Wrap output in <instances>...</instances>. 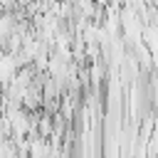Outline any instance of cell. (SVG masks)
<instances>
[{"mask_svg":"<svg viewBox=\"0 0 158 158\" xmlns=\"http://www.w3.org/2000/svg\"><path fill=\"white\" fill-rule=\"evenodd\" d=\"M49 128H52L49 118H42V136H49Z\"/></svg>","mask_w":158,"mask_h":158,"instance_id":"obj_1","label":"cell"}]
</instances>
